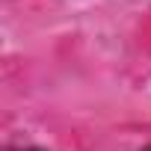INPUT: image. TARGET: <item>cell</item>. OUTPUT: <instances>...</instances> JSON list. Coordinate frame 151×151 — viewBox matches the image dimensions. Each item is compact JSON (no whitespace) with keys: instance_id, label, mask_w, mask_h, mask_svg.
I'll return each mask as SVG.
<instances>
[{"instance_id":"cell-1","label":"cell","mask_w":151,"mask_h":151,"mask_svg":"<svg viewBox=\"0 0 151 151\" xmlns=\"http://www.w3.org/2000/svg\"><path fill=\"white\" fill-rule=\"evenodd\" d=\"M12 151H45V148H33V145H27V148H12Z\"/></svg>"},{"instance_id":"cell-2","label":"cell","mask_w":151,"mask_h":151,"mask_svg":"<svg viewBox=\"0 0 151 151\" xmlns=\"http://www.w3.org/2000/svg\"><path fill=\"white\" fill-rule=\"evenodd\" d=\"M145 151H151V148H145Z\"/></svg>"}]
</instances>
